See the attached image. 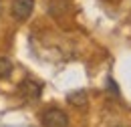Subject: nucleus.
<instances>
[{"label":"nucleus","instance_id":"nucleus-3","mask_svg":"<svg viewBox=\"0 0 131 127\" xmlns=\"http://www.w3.org/2000/svg\"><path fill=\"white\" fill-rule=\"evenodd\" d=\"M34 0H12V16L16 20H26L32 14Z\"/></svg>","mask_w":131,"mask_h":127},{"label":"nucleus","instance_id":"nucleus-1","mask_svg":"<svg viewBox=\"0 0 131 127\" xmlns=\"http://www.w3.org/2000/svg\"><path fill=\"white\" fill-rule=\"evenodd\" d=\"M40 123L45 127H69V117L59 107H49L40 113Z\"/></svg>","mask_w":131,"mask_h":127},{"label":"nucleus","instance_id":"nucleus-6","mask_svg":"<svg viewBox=\"0 0 131 127\" xmlns=\"http://www.w3.org/2000/svg\"><path fill=\"white\" fill-rule=\"evenodd\" d=\"M0 8H2V6H0Z\"/></svg>","mask_w":131,"mask_h":127},{"label":"nucleus","instance_id":"nucleus-4","mask_svg":"<svg viewBox=\"0 0 131 127\" xmlns=\"http://www.w3.org/2000/svg\"><path fill=\"white\" fill-rule=\"evenodd\" d=\"M67 101L75 107H85L87 105V93L85 91H75V93H69L67 95Z\"/></svg>","mask_w":131,"mask_h":127},{"label":"nucleus","instance_id":"nucleus-5","mask_svg":"<svg viewBox=\"0 0 131 127\" xmlns=\"http://www.w3.org/2000/svg\"><path fill=\"white\" fill-rule=\"evenodd\" d=\"M10 75H12V61L0 57V79H8Z\"/></svg>","mask_w":131,"mask_h":127},{"label":"nucleus","instance_id":"nucleus-2","mask_svg":"<svg viewBox=\"0 0 131 127\" xmlns=\"http://www.w3.org/2000/svg\"><path fill=\"white\" fill-rule=\"evenodd\" d=\"M18 91H20V95L24 97L26 101H36L38 97H40V91H42V85L40 83H36V81H22L20 83V87H18Z\"/></svg>","mask_w":131,"mask_h":127}]
</instances>
